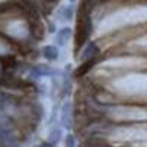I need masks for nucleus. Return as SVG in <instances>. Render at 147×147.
I'll return each mask as SVG.
<instances>
[{
	"instance_id": "1",
	"label": "nucleus",
	"mask_w": 147,
	"mask_h": 147,
	"mask_svg": "<svg viewBox=\"0 0 147 147\" xmlns=\"http://www.w3.org/2000/svg\"><path fill=\"white\" fill-rule=\"evenodd\" d=\"M0 143L5 147H16V136L12 129V122L7 116H0Z\"/></svg>"
},
{
	"instance_id": "2",
	"label": "nucleus",
	"mask_w": 147,
	"mask_h": 147,
	"mask_svg": "<svg viewBox=\"0 0 147 147\" xmlns=\"http://www.w3.org/2000/svg\"><path fill=\"white\" fill-rule=\"evenodd\" d=\"M93 63H94V60L93 59H90V60H85V62L78 68V71L75 72V77H82V75H85L90 69H91V66H93Z\"/></svg>"
},
{
	"instance_id": "3",
	"label": "nucleus",
	"mask_w": 147,
	"mask_h": 147,
	"mask_svg": "<svg viewBox=\"0 0 147 147\" xmlns=\"http://www.w3.org/2000/svg\"><path fill=\"white\" fill-rule=\"evenodd\" d=\"M43 53H44V57L49 59V60H56L57 56H59V55H57V49L53 47V46H46L44 50H43Z\"/></svg>"
},
{
	"instance_id": "4",
	"label": "nucleus",
	"mask_w": 147,
	"mask_h": 147,
	"mask_svg": "<svg viewBox=\"0 0 147 147\" xmlns=\"http://www.w3.org/2000/svg\"><path fill=\"white\" fill-rule=\"evenodd\" d=\"M96 53H99V50H97V47H96V44L94 43H90L88 44V47L84 50V55H82V59L84 60H90Z\"/></svg>"
},
{
	"instance_id": "5",
	"label": "nucleus",
	"mask_w": 147,
	"mask_h": 147,
	"mask_svg": "<svg viewBox=\"0 0 147 147\" xmlns=\"http://www.w3.org/2000/svg\"><path fill=\"white\" fill-rule=\"evenodd\" d=\"M9 105H12V100L7 94L0 93V109H6Z\"/></svg>"
},
{
	"instance_id": "6",
	"label": "nucleus",
	"mask_w": 147,
	"mask_h": 147,
	"mask_svg": "<svg viewBox=\"0 0 147 147\" xmlns=\"http://www.w3.org/2000/svg\"><path fill=\"white\" fill-rule=\"evenodd\" d=\"M34 71H35L37 74H38V75H50V74L53 72L50 68H47L46 65H40V66H37Z\"/></svg>"
},
{
	"instance_id": "7",
	"label": "nucleus",
	"mask_w": 147,
	"mask_h": 147,
	"mask_svg": "<svg viewBox=\"0 0 147 147\" xmlns=\"http://www.w3.org/2000/svg\"><path fill=\"white\" fill-rule=\"evenodd\" d=\"M69 34H71V30H68V28H65V30L60 31V34H59V37H57L59 44H63V43H65V40L69 37Z\"/></svg>"
},
{
	"instance_id": "8",
	"label": "nucleus",
	"mask_w": 147,
	"mask_h": 147,
	"mask_svg": "<svg viewBox=\"0 0 147 147\" xmlns=\"http://www.w3.org/2000/svg\"><path fill=\"white\" fill-rule=\"evenodd\" d=\"M66 147H75V140H74L72 136L66 137Z\"/></svg>"
},
{
	"instance_id": "9",
	"label": "nucleus",
	"mask_w": 147,
	"mask_h": 147,
	"mask_svg": "<svg viewBox=\"0 0 147 147\" xmlns=\"http://www.w3.org/2000/svg\"><path fill=\"white\" fill-rule=\"evenodd\" d=\"M38 147H53V143H49V141H44V143H41Z\"/></svg>"
}]
</instances>
